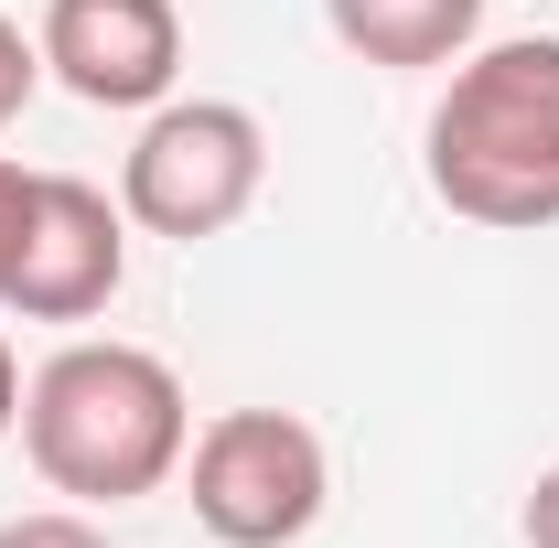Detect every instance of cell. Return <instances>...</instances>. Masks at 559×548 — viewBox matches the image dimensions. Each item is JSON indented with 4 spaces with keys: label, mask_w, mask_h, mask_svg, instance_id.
I'll return each instance as SVG.
<instances>
[{
    "label": "cell",
    "mask_w": 559,
    "mask_h": 548,
    "mask_svg": "<svg viewBox=\"0 0 559 548\" xmlns=\"http://www.w3.org/2000/svg\"><path fill=\"white\" fill-rule=\"evenodd\" d=\"M22 452L75 505H140L183 474L194 398L151 344H66L22 377Z\"/></svg>",
    "instance_id": "obj_1"
},
{
    "label": "cell",
    "mask_w": 559,
    "mask_h": 548,
    "mask_svg": "<svg viewBox=\"0 0 559 548\" xmlns=\"http://www.w3.org/2000/svg\"><path fill=\"white\" fill-rule=\"evenodd\" d=\"M430 194L474 226H559V33L463 55L430 108Z\"/></svg>",
    "instance_id": "obj_2"
},
{
    "label": "cell",
    "mask_w": 559,
    "mask_h": 548,
    "mask_svg": "<svg viewBox=\"0 0 559 548\" xmlns=\"http://www.w3.org/2000/svg\"><path fill=\"white\" fill-rule=\"evenodd\" d=\"M259 183H270L259 108H237V97H162L140 119L130 162H119V215L173 237V248H205V237H226L259 205Z\"/></svg>",
    "instance_id": "obj_3"
},
{
    "label": "cell",
    "mask_w": 559,
    "mask_h": 548,
    "mask_svg": "<svg viewBox=\"0 0 559 548\" xmlns=\"http://www.w3.org/2000/svg\"><path fill=\"white\" fill-rule=\"evenodd\" d=\"M183 474H194V527L215 548H290L312 538V516L334 495L323 430L290 409H215L183 452Z\"/></svg>",
    "instance_id": "obj_4"
},
{
    "label": "cell",
    "mask_w": 559,
    "mask_h": 548,
    "mask_svg": "<svg viewBox=\"0 0 559 548\" xmlns=\"http://www.w3.org/2000/svg\"><path fill=\"white\" fill-rule=\"evenodd\" d=\"M119 279H130V215L86 172H33V215H22L0 301L22 323H86V312L119 301Z\"/></svg>",
    "instance_id": "obj_5"
},
{
    "label": "cell",
    "mask_w": 559,
    "mask_h": 548,
    "mask_svg": "<svg viewBox=\"0 0 559 548\" xmlns=\"http://www.w3.org/2000/svg\"><path fill=\"white\" fill-rule=\"evenodd\" d=\"M44 75L86 108H162L183 75V11L173 0H44Z\"/></svg>",
    "instance_id": "obj_6"
},
{
    "label": "cell",
    "mask_w": 559,
    "mask_h": 548,
    "mask_svg": "<svg viewBox=\"0 0 559 548\" xmlns=\"http://www.w3.org/2000/svg\"><path fill=\"white\" fill-rule=\"evenodd\" d=\"M323 22H334L345 55L419 75V65H463V55H474L485 0H323Z\"/></svg>",
    "instance_id": "obj_7"
},
{
    "label": "cell",
    "mask_w": 559,
    "mask_h": 548,
    "mask_svg": "<svg viewBox=\"0 0 559 548\" xmlns=\"http://www.w3.org/2000/svg\"><path fill=\"white\" fill-rule=\"evenodd\" d=\"M33 86H44V44H33V33H22L11 11H0V130H11V119L33 108Z\"/></svg>",
    "instance_id": "obj_8"
},
{
    "label": "cell",
    "mask_w": 559,
    "mask_h": 548,
    "mask_svg": "<svg viewBox=\"0 0 559 548\" xmlns=\"http://www.w3.org/2000/svg\"><path fill=\"white\" fill-rule=\"evenodd\" d=\"M0 548H108V527H86L75 505H44V516H11Z\"/></svg>",
    "instance_id": "obj_9"
},
{
    "label": "cell",
    "mask_w": 559,
    "mask_h": 548,
    "mask_svg": "<svg viewBox=\"0 0 559 548\" xmlns=\"http://www.w3.org/2000/svg\"><path fill=\"white\" fill-rule=\"evenodd\" d=\"M22 215H33V172L0 162V279H11V248H22Z\"/></svg>",
    "instance_id": "obj_10"
},
{
    "label": "cell",
    "mask_w": 559,
    "mask_h": 548,
    "mask_svg": "<svg viewBox=\"0 0 559 548\" xmlns=\"http://www.w3.org/2000/svg\"><path fill=\"white\" fill-rule=\"evenodd\" d=\"M516 527H527V548H559V463L527 484V516H516Z\"/></svg>",
    "instance_id": "obj_11"
},
{
    "label": "cell",
    "mask_w": 559,
    "mask_h": 548,
    "mask_svg": "<svg viewBox=\"0 0 559 548\" xmlns=\"http://www.w3.org/2000/svg\"><path fill=\"white\" fill-rule=\"evenodd\" d=\"M22 430V366H11V344H0V441Z\"/></svg>",
    "instance_id": "obj_12"
}]
</instances>
